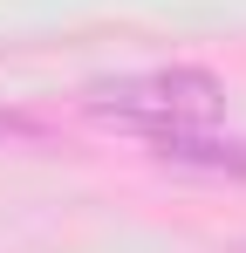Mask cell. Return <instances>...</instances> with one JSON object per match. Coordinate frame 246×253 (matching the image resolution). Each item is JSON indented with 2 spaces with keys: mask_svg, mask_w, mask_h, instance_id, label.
Segmentation results:
<instances>
[{
  "mask_svg": "<svg viewBox=\"0 0 246 253\" xmlns=\"http://www.w3.org/2000/svg\"><path fill=\"white\" fill-rule=\"evenodd\" d=\"M89 110L117 117L130 130H151V137H178V130H205L226 117V89L205 69H137L117 83L89 89Z\"/></svg>",
  "mask_w": 246,
  "mask_h": 253,
  "instance_id": "6da1fadb",
  "label": "cell"
}]
</instances>
